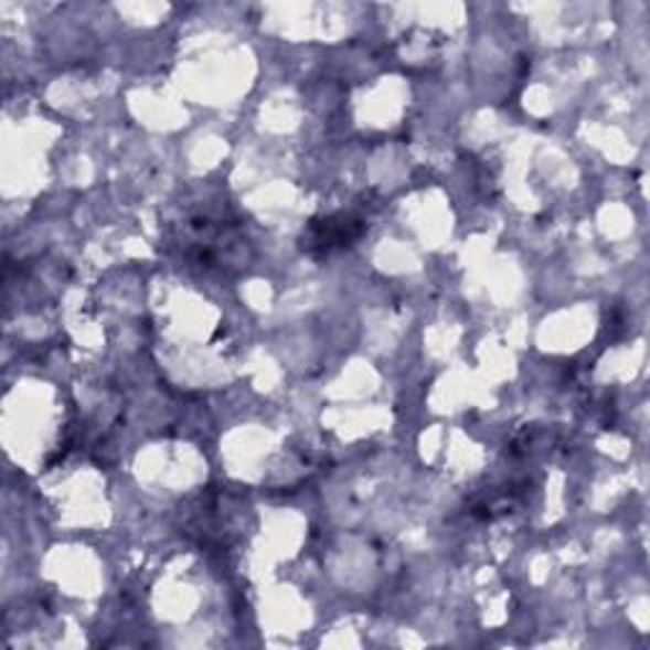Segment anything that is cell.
<instances>
[{"label": "cell", "instance_id": "1", "mask_svg": "<svg viewBox=\"0 0 650 650\" xmlns=\"http://www.w3.org/2000/svg\"><path fill=\"white\" fill-rule=\"evenodd\" d=\"M364 230H366L364 222H356V219H351V216L320 219V222H310L302 249L310 252L312 247H320L328 255V252H331L333 247H343V244L356 239V236Z\"/></svg>", "mask_w": 650, "mask_h": 650}]
</instances>
